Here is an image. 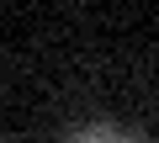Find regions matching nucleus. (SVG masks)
<instances>
[{"instance_id": "nucleus-1", "label": "nucleus", "mask_w": 159, "mask_h": 143, "mask_svg": "<svg viewBox=\"0 0 159 143\" xmlns=\"http://www.w3.org/2000/svg\"><path fill=\"white\" fill-rule=\"evenodd\" d=\"M64 143H133L122 127H106V122H90V127H74Z\"/></svg>"}]
</instances>
